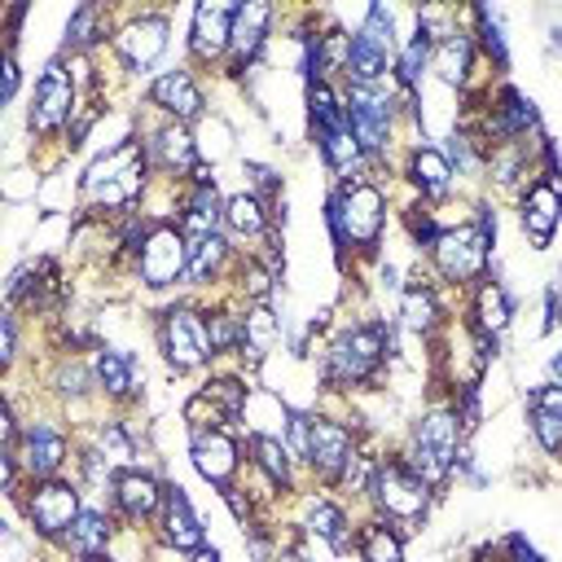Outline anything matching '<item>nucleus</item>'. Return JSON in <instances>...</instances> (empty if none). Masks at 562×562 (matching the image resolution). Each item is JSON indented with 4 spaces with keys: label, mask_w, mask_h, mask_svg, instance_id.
<instances>
[{
    "label": "nucleus",
    "mask_w": 562,
    "mask_h": 562,
    "mask_svg": "<svg viewBox=\"0 0 562 562\" xmlns=\"http://www.w3.org/2000/svg\"><path fill=\"white\" fill-rule=\"evenodd\" d=\"M145 184V162H140V145L136 140H123L119 149H110L105 158H97L83 176V193L97 202V206H123L140 193Z\"/></svg>",
    "instance_id": "f257e3e1"
},
{
    "label": "nucleus",
    "mask_w": 562,
    "mask_h": 562,
    "mask_svg": "<svg viewBox=\"0 0 562 562\" xmlns=\"http://www.w3.org/2000/svg\"><path fill=\"white\" fill-rule=\"evenodd\" d=\"M329 228L338 246H373L382 233V193L373 184H351L329 202Z\"/></svg>",
    "instance_id": "f03ea898"
},
{
    "label": "nucleus",
    "mask_w": 562,
    "mask_h": 562,
    "mask_svg": "<svg viewBox=\"0 0 562 562\" xmlns=\"http://www.w3.org/2000/svg\"><path fill=\"white\" fill-rule=\"evenodd\" d=\"M457 435H461L457 413L435 408L430 417H422V426L413 435V474L422 483H439L452 470V461H457Z\"/></svg>",
    "instance_id": "7ed1b4c3"
},
{
    "label": "nucleus",
    "mask_w": 562,
    "mask_h": 562,
    "mask_svg": "<svg viewBox=\"0 0 562 562\" xmlns=\"http://www.w3.org/2000/svg\"><path fill=\"white\" fill-rule=\"evenodd\" d=\"M369 492H373V501H378V509H382L386 518L413 522V518H422V514H426V483H422L408 465H400V461L378 465V470H373Z\"/></svg>",
    "instance_id": "20e7f679"
},
{
    "label": "nucleus",
    "mask_w": 562,
    "mask_h": 562,
    "mask_svg": "<svg viewBox=\"0 0 562 562\" xmlns=\"http://www.w3.org/2000/svg\"><path fill=\"white\" fill-rule=\"evenodd\" d=\"M189 272V246H184V233L158 224L145 233L140 241V277L158 290V285H171Z\"/></svg>",
    "instance_id": "39448f33"
},
{
    "label": "nucleus",
    "mask_w": 562,
    "mask_h": 562,
    "mask_svg": "<svg viewBox=\"0 0 562 562\" xmlns=\"http://www.w3.org/2000/svg\"><path fill=\"white\" fill-rule=\"evenodd\" d=\"M382 360V329L378 325H364V329H351L334 342L329 351V382H364Z\"/></svg>",
    "instance_id": "423d86ee"
},
{
    "label": "nucleus",
    "mask_w": 562,
    "mask_h": 562,
    "mask_svg": "<svg viewBox=\"0 0 562 562\" xmlns=\"http://www.w3.org/2000/svg\"><path fill=\"white\" fill-rule=\"evenodd\" d=\"M430 250H435V263L443 268V277L465 281V277L483 272V263H487V228H470V224L448 228L435 237Z\"/></svg>",
    "instance_id": "0eeeda50"
},
{
    "label": "nucleus",
    "mask_w": 562,
    "mask_h": 562,
    "mask_svg": "<svg viewBox=\"0 0 562 562\" xmlns=\"http://www.w3.org/2000/svg\"><path fill=\"white\" fill-rule=\"evenodd\" d=\"M347 123L360 149H382L391 136V101L378 92V83H351L347 97Z\"/></svg>",
    "instance_id": "6e6552de"
},
{
    "label": "nucleus",
    "mask_w": 562,
    "mask_h": 562,
    "mask_svg": "<svg viewBox=\"0 0 562 562\" xmlns=\"http://www.w3.org/2000/svg\"><path fill=\"white\" fill-rule=\"evenodd\" d=\"M70 105H75V88H70V75L61 61H53L40 83H35V101H31V127L35 132H57L66 119H70Z\"/></svg>",
    "instance_id": "1a4fd4ad"
},
{
    "label": "nucleus",
    "mask_w": 562,
    "mask_h": 562,
    "mask_svg": "<svg viewBox=\"0 0 562 562\" xmlns=\"http://www.w3.org/2000/svg\"><path fill=\"white\" fill-rule=\"evenodd\" d=\"M162 351H167L171 369H198L206 360V351H211L202 321L193 312H184V307L167 312V321H162Z\"/></svg>",
    "instance_id": "9d476101"
},
{
    "label": "nucleus",
    "mask_w": 562,
    "mask_h": 562,
    "mask_svg": "<svg viewBox=\"0 0 562 562\" xmlns=\"http://www.w3.org/2000/svg\"><path fill=\"white\" fill-rule=\"evenodd\" d=\"M26 509H31V522L44 536H66L79 518V492L70 483H44V487H35Z\"/></svg>",
    "instance_id": "9b49d317"
},
{
    "label": "nucleus",
    "mask_w": 562,
    "mask_h": 562,
    "mask_svg": "<svg viewBox=\"0 0 562 562\" xmlns=\"http://www.w3.org/2000/svg\"><path fill=\"white\" fill-rule=\"evenodd\" d=\"M233 18H237V9L220 4V0H202L193 9V53L202 61H215L233 44Z\"/></svg>",
    "instance_id": "f8f14e48"
},
{
    "label": "nucleus",
    "mask_w": 562,
    "mask_h": 562,
    "mask_svg": "<svg viewBox=\"0 0 562 562\" xmlns=\"http://www.w3.org/2000/svg\"><path fill=\"white\" fill-rule=\"evenodd\" d=\"M347 461H351V435H347V426L316 417L312 430H307V465H312L316 474L334 479V474L347 470Z\"/></svg>",
    "instance_id": "ddd939ff"
},
{
    "label": "nucleus",
    "mask_w": 562,
    "mask_h": 562,
    "mask_svg": "<svg viewBox=\"0 0 562 562\" xmlns=\"http://www.w3.org/2000/svg\"><path fill=\"white\" fill-rule=\"evenodd\" d=\"M558 220H562V193H558V184L536 180L527 189V198H522V228H527V237L536 246H549Z\"/></svg>",
    "instance_id": "4468645a"
},
{
    "label": "nucleus",
    "mask_w": 562,
    "mask_h": 562,
    "mask_svg": "<svg viewBox=\"0 0 562 562\" xmlns=\"http://www.w3.org/2000/svg\"><path fill=\"white\" fill-rule=\"evenodd\" d=\"M193 465L202 479L224 487L228 474L237 470V443L224 430H193Z\"/></svg>",
    "instance_id": "2eb2a0df"
},
{
    "label": "nucleus",
    "mask_w": 562,
    "mask_h": 562,
    "mask_svg": "<svg viewBox=\"0 0 562 562\" xmlns=\"http://www.w3.org/2000/svg\"><path fill=\"white\" fill-rule=\"evenodd\" d=\"M22 465L35 474V479H44V474H53L61 461H66V439H61V430H53V426H44V422H31L26 430H22Z\"/></svg>",
    "instance_id": "dca6fc26"
},
{
    "label": "nucleus",
    "mask_w": 562,
    "mask_h": 562,
    "mask_svg": "<svg viewBox=\"0 0 562 562\" xmlns=\"http://www.w3.org/2000/svg\"><path fill=\"white\" fill-rule=\"evenodd\" d=\"M114 44H119V53H123L132 66H149V61L167 48V22H162V18H136V22H127V26L114 35Z\"/></svg>",
    "instance_id": "f3484780"
},
{
    "label": "nucleus",
    "mask_w": 562,
    "mask_h": 562,
    "mask_svg": "<svg viewBox=\"0 0 562 562\" xmlns=\"http://www.w3.org/2000/svg\"><path fill=\"white\" fill-rule=\"evenodd\" d=\"M162 536L176 549H202L198 514H193V505H189V496L180 487H167V496H162Z\"/></svg>",
    "instance_id": "a211bd4d"
},
{
    "label": "nucleus",
    "mask_w": 562,
    "mask_h": 562,
    "mask_svg": "<svg viewBox=\"0 0 562 562\" xmlns=\"http://www.w3.org/2000/svg\"><path fill=\"white\" fill-rule=\"evenodd\" d=\"M268 22H272V9L263 0H246L237 9V18H233V53H237V61H250L259 53V44L268 35Z\"/></svg>",
    "instance_id": "6ab92c4d"
},
{
    "label": "nucleus",
    "mask_w": 562,
    "mask_h": 562,
    "mask_svg": "<svg viewBox=\"0 0 562 562\" xmlns=\"http://www.w3.org/2000/svg\"><path fill=\"white\" fill-rule=\"evenodd\" d=\"M154 101L171 114V119H193L198 110H202V92H198V83L184 75V70H171V75H162L158 83H154Z\"/></svg>",
    "instance_id": "aec40b11"
},
{
    "label": "nucleus",
    "mask_w": 562,
    "mask_h": 562,
    "mask_svg": "<svg viewBox=\"0 0 562 562\" xmlns=\"http://www.w3.org/2000/svg\"><path fill=\"white\" fill-rule=\"evenodd\" d=\"M531 430L544 452H562V386H544L531 395Z\"/></svg>",
    "instance_id": "412c9836"
},
{
    "label": "nucleus",
    "mask_w": 562,
    "mask_h": 562,
    "mask_svg": "<svg viewBox=\"0 0 562 562\" xmlns=\"http://www.w3.org/2000/svg\"><path fill=\"white\" fill-rule=\"evenodd\" d=\"M162 487L149 479V474H123L119 483H114V501H119V509L127 514V518H149L158 505H162Z\"/></svg>",
    "instance_id": "4be33fe9"
},
{
    "label": "nucleus",
    "mask_w": 562,
    "mask_h": 562,
    "mask_svg": "<svg viewBox=\"0 0 562 562\" xmlns=\"http://www.w3.org/2000/svg\"><path fill=\"white\" fill-rule=\"evenodd\" d=\"M224 220V206H220V193L211 180L198 184V193L189 198V211H184V237L202 241V237H215V224Z\"/></svg>",
    "instance_id": "5701e85b"
},
{
    "label": "nucleus",
    "mask_w": 562,
    "mask_h": 562,
    "mask_svg": "<svg viewBox=\"0 0 562 562\" xmlns=\"http://www.w3.org/2000/svg\"><path fill=\"white\" fill-rule=\"evenodd\" d=\"M149 145H154V158H158L162 167H171V171H189V167H193V158H198V145H193V136H189L180 123L162 127Z\"/></svg>",
    "instance_id": "b1692460"
},
{
    "label": "nucleus",
    "mask_w": 562,
    "mask_h": 562,
    "mask_svg": "<svg viewBox=\"0 0 562 562\" xmlns=\"http://www.w3.org/2000/svg\"><path fill=\"white\" fill-rule=\"evenodd\" d=\"M413 184L426 193V198H443L448 184H452V167L439 149H417L413 154Z\"/></svg>",
    "instance_id": "393cba45"
},
{
    "label": "nucleus",
    "mask_w": 562,
    "mask_h": 562,
    "mask_svg": "<svg viewBox=\"0 0 562 562\" xmlns=\"http://www.w3.org/2000/svg\"><path fill=\"white\" fill-rule=\"evenodd\" d=\"M105 540H110V522H105V514H97V509H79L75 527L66 531V544H70L79 558H97V553L105 549Z\"/></svg>",
    "instance_id": "a878e982"
},
{
    "label": "nucleus",
    "mask_w": 562,
    "mask_h": 562,
    "mask_svg": "<svg viewBox=\"0 0 562 562\" xmlns=\"http://www.w3.org/2000/svg\"><path fill=\"white\" fill-rule=\"evenodd\" d=\"M386 48H378L373 40H364V35H356L351 40V53H347V75L356 79V83H382V75H386Z\"/></svg>",
    "instance_id": "bb28decb"
},
{
    "label": "nucleus",
    "mask_w": 562,
    "mask_h": 562,
    "mask_svg": "<svg viewBox=\"0 0 562 562\" xmlns=\"http://www.w3.org/2000/svg\"><path fill=\"white\" fill-rule=\"evenodd\" d=\"M92 373H97V386H101V391H110V395H127V391H132V373H136V364H132V356H123V351H101V356L92 360Z\"/></svg>",
    "instance_id": "cd10ccee"
},
{
    "label": "nucleus",
    "mask_w": 562,
    "mask_h": 562,
    "mask_svg": "<svg viewBox=\"0 0 562 562\" xmlns=\"http://www.w3.org/2000/svg\"><path fill=\"white\" fill-rule=\"evenodd\" d=\"M435 70L443 83H465V70H470V35H448L439 48H435Z\"/></svg>",
    "instance_id": "c85d7f7f"
},
{
    "label": "nucleus",
    "mask_w": 562,
    "mask_h": 562,
    "mask_svg": "<svg viewBox=\"0 0 562 562\" xmlns=\"http://www.w3.org/2000/svg\"><path fill=\"white\" fill-rule=\"evenodd\" d=\"M224 224H228L233 233H241V237H259V233H263V206H259V198H255V193L228 198V202H224Z\"/></svg>",
    "instance_id": "c756f323"
},
{
    "label": "nucleus",
    "mask_w": 562,
    "mask_h": 562,
    "mask_svg": "<svg viewBox=\"0 0 562 562\" xmlns=\"http://www.w3.org/2000/svg\"><path fill=\"white\" fill-rule=\"evenodd\" d=\"M307 527H312V536L329 540L334 549H347V518H342L338 505H329V501H312V505H307Z\"/></svg>",
    "instance_id": "7c9ffc66"
},
{
    "label": "nucleus",
    "mask_w": 562,
    "mask_h": 562,
    "mask_svg": "<svg viewBox=\"0 0 562 562\" xmlns=\"http://www.w3.org/2000/svg\"><path fill=\"white\" fill-rule=\"evenodd\" d=\"M474 316H479V329L483 334H501L509 325V299L501 285H483L479 299H474Z\"/></svg>",
    "instance_id": "2f4dec72"
},
{
    "label": "nucleus",
    "mask_w": 562,
    "mask_h": 562,
    "mask_svg": "<svg viewBox=\"0 0 562 562\" xmlns=\"http://www.w3.org/2000/svg\"><path fill=\"white\" fill-rule=\"evenodd\" d=\"M250 452H255V465H259L272 483H290V457H285V443H281V439L255 435V439H250Z\"/></svg>",
    "instance_id": "473e14b6"
},
{
    "label": "nucleus",
    "mask_w": 562,
    "mask_h": 562,
    "mask_svg": "<svg viewBox=\"0 0 562 562\" xmlns=\"http://www.w3.org/2000/svg\"><path fill=\"white\" fill-rule=\"evenodd\" d=\"M426 61H430V31H426V26H417V31H413V40H408V44H404V53H400V79H404L408 88H417V83H422Z\"/></svg>",
    "instance_id": "72a5a7b5"
},
{
    "label": "nucleus",
    "mask_w": 562,
    "mask_h": 562,
    "mask_svg": "<svg viewBox=\"0 0 562 562\" xmlns=\"http://www.w3.org/2000/svg\"><path fill=\"white\" fill-rule=\"evenodd\" d=\"M241 342L250 347V356L259 360L272 342H277V316L268 312V307H255L250 316H246V325H241Z\"/></svg>",
    "instance_id": "f704fd0d"
},
{
    "label": "nucleus",
    "mask_w": 562,
    "mask_h": 562,
    "mask_svg": "<svg viewBox=\"0 0 562 562\" xmlns=\"http://www.w3.org/2000/svg\"><path fill=\"white\" fill-rule=\"evenodd\" d=\"M220 263H224V237H220V233L189 246V272H193L198 281H211V277L220 272Z\"/></svg>",
    "instance_id": "c9c22d12"
},
{
    "label": "nucleus",
    "mask_w": 562,
    "mask_h": 562,
    "mask_svg": "<svg viewBox=\"0 0 562 562\" xmlns=\"http://www.w3.org/2000/svg\"><path fill=\"white\" fill-rule=\"evenodd\" d=\"M360 553H364V562H404L400 536H395V531H386V527H369V531H364Z\"/></svg>",
    "instance_id": "e433bc0d"
},
{
    "label": "nucleus",
    "mask_w": 562,
    "mask_h": 562,
    "mask_svg": "<svg viewBox=\"0 0 562 562\" xmlns=\"http://www.w3.org/2000/svg\"><path fill=\"white\" fill-rule=\"evenodd\" d=\"M527 127H536V110L522 92H505V105H501V132L509 136H522Z\"/></svg>",
    "instance_id": "4c0bfd02"
},
{
    "label": "nucleus",
    "mask_w": 562,
    "mask_h": 562,
    "mask_svg": "<svg viewBox=\"0 0 562 562\" xmlns=\"http://www.w3.org/2000/svg\"><path fill=\"white\" fill-rule=\"evenodd\" d=\"M435 299H430V290H408L404 294V325L408 329H417V334H430L435 329Z\"/></svg>",
    "instance_id": "58836bf2"
},
{
    "label": "nucleus",
    "mask_w": 562,
    "mask_h": 562,
    "mask_svg": "<svg viewBox=\"0 0 562 562\" xmlns=\"http://www.w3.org/2000/svg\"><path fill=\"white\" fill-rule=\"evenodd\" d=\"M97 22H101V9L97 4H79L70 13V26H66V48H88L97 40Z\"/></svg>",
    "instance_id": "ea45409f"
},
{
    "label": "nucleus",
    "mask_w": 562,
    "mask_h": 562,
    "mask_svg": "<svg viewBox=\"0 0 562 562\" xmlns=\"http://www.w3.org/2000/svg\"><path fill=\"white\" fill-rule=\"evenodd\" d=\"M224 417H237L241 408H246V386H237L233 378H220V382H206V391H202Z\"/></svg>",
    "instance_id": "a19ab883"
},
{
    "label": "nucleus",
    "mask_w": 562,
    "mask_h": 562,
    "mask_svg": "<svg viewBox=\"0 0 562 562\" xmlns=\"http://www.w3.org/2000/svg\"><path fill=\"white\" fill-rule=\"evenodd\" d=\"M206 342H211V351H228V347H237L241 342V325H237V316H211L206 321Z\"/></svg>",
    "instance_id": "79ce46f5"
},
{
    "label": "nucleus",
    "mask_w": 562,
    "mask_h": 562,
    "mask_svg": "<svg viewBox=\"0 0 562 562\" xmlns=\"http://www.w3.org/2000/svg\"><path fill=\"white\" fill-rule=\"evenodd\" d=\"M360 35L364 40H373L378 48H395V35H391V13H386V4H373L369 9V18H364V26H360Z\"/></svg>",
    "instance_id": "37998d69"
},
{
    "label": "nucleus",
    "mask_w": 562,
    "mask_h": 562,
    "mask_svg": "<svg viewBox=\"0 0 562 562\" xmlns=\"http://www.w3.org/2000/svg\"><path fill=\"white\" fill-rule=\"evenodd\" d=\"M97 439H101V452H105L101 461H110V465H127L132 461V443H127V435L119 426H101Z\"/></svg>",
    "instance_id": "c03bdc74"
},
{
    "label": "nucleus",
    "mask_w": 562,
    "mask_h": 562,
    "mask_svg": "<svg viewBox=\"0 0 562 562\" xmlns=\"http://www.w3.org/2000/svg\"><path fill=\"white\" fill-rule=\"evenodd\" d=\"M479 26H483V44L496 61H505V31H501V18L492 9H479Z\"/></svg>",
    "instance_id": "a18cd8bd"
},
{
    "label": "nucleus",
    "mask_w": 562,
    "mask_h": 562,
    "mask_svg": "<svg viewBox=\"0 0 562 562\" xmlns=\"http://www.w3.org/2000/svg\"><path fill=\"white\" fill-rule=\"evenodd\" d=\"M246 290H250L255 299H263V294H268V272L250 263V268H246Z\"/></svg>",
    "instance_id": "49530a36"
},
{
    "label": "nucleus",
    "mask_w": 562,
    "mask_h": 562,
    "mask_svg": "<svg viewBox=\"0 0 562 562\" xmlns=\"http://www.w3.org/2000/svg\"><path fill=\"white\" fill-rule=\"evenodd\" d=\"M13 92H18V61H13V53H9V57H4V92H0V97L13 101Z\"/></svg>",
    "instance_id": "de8ad7c7"
},
{
    "label": "nucleus",
    "mask_w": 562,
    "mask_h": 562,
    "mask_svg": "<svg viewBox=\"0 0 562 562\" xmlns=\"http://www.w3.org/2000/svg\"><path fill=\"white\" fill-rule=\"evenodd\" d=\"M509 549H514V562H540V553H536L527 540H518V536L509 540Z\"/></svg>",
    "instance_id": "09e8293b"
},
{
    "label": "nucleus",
    "mask_w": 562,
    "mask_h": 562,
    "mask_svg": "<svg viewBox=\"0 0 562 562\" xmlns=\"http://www.w3.org/2000/svg\"><path fill=\"white\" fill-rule=\"evenodd\" d=\"M250 180H255V189H263V193L277 189V176H272L268 167H250Z\"/></svg>",
    "instance_id": "8fccbe9b"
},
{
    "label": "nucleus",
    "mask_w": 562,
    "mask_h": 562,
    "mask_svg": "<svg viewBox=\"0 0 562 562\" xmlns=\"http://www.w3.org/2000/svg\"><path fill=\"white\" fill-rule=\"evenodd\" d=\"M193 562H220V558H215V549H198V558H193Z\"/></svg>",
    "instance_id": "3c124183"
},
{
    "label": "nucleus",
    "mask_w": 562,
    "mask_h": 562,
    "mask_svg": "<svg viewBox=\"0 0 562 562\" xmlns=\"http://www.w3.org/2000/svg\"><path fill=\"white\" fill-rule=\"evenodd\" d=\"M549 369H553V373H558V378H562V351H558V356H553V360H549Z\"/></svg>",
    "instance_id": "603ef678"
},
{
    "label": "nucleus",
    "mask_w": 562,
    "mask_h": 562,
    "mask_svg": "<svg viewBox=\"0 0 562 562\" xmlns=\"http://www.w3.org/2000/svg\"><path fill=\"white\" fill-rule=\"evenodd\" d=\"M83 562H110V558H101V553H97V558H83Z\"/></svg>",
    "instance_id": "864d4df0"
},
{
    "label": "nucleus",
    "mask_w": 562,
    "mask_h": 562,
    "mask_svg": "<svg viewBox=\"0 0 562 562\" xmlns=\"http://www.w3.org/2000/svg\"><path fill=\"white\" fill-rule=\"evenodd\" d=\"M281 562H303V558H294V553H290V558H281Z\"/></svg>",
    "instance_id": "5fc2aeb1"
}]
</instances>
